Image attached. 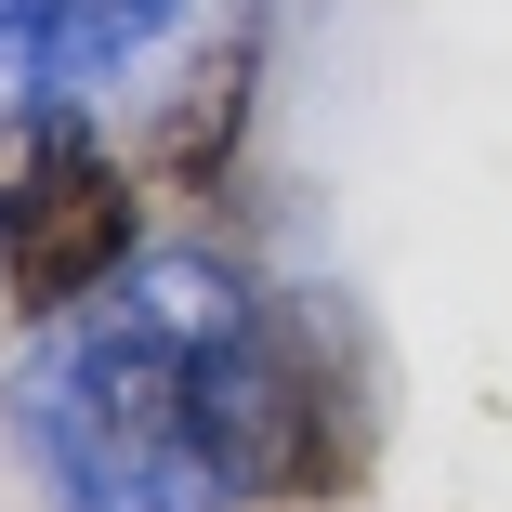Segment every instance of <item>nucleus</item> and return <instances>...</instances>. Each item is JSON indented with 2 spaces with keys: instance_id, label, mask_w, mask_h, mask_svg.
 <instances>
[{
  "instance_id": "obj_1",
  "label": "nucleus",
  "mask_w": 512,
  "mask_h": 512,
  "mask_svg": "<svg viewBox=\"0 0 512 512\" xmlns=\"http://www.w3.org/2000/svg\"><path fill=\"white\" fill-rule=\"evenodd\" d=\"M250 276L224 250H145L53 316L14 368V460L53 512H237L211 473V342L237 329Z\"/></svg>"
},
{
  "instance_id": "obj_2",
  "label": "nucleus",
  "mask_w": 512,
  "mask_h": 512,
  "mask_svg": "<svg viewBox=\"0 0 512 512\" xmlns=\"http://www.w3.org/2000/svg\"><path fill=\"white\" fill-rule=\"evenodd\" d=\"M211 473L237 512H355L381 473V329L342 289H250L211 342Z\"/></svg>"
},
{
  "instance_id": "obj_3",
  "label": "nucleus",
  "mask_w": 512,
  "mask_h": 512,
  "mask_svg": "<svg viewBox=\"0 0 512 512\" xmlns=\"http://www.w3.org/2000/svg\"><path fill=\"white\" fill-rule=\"evenodd\" d=\"M145 250H158L145 237V158H106L92 132H53L14 171V197H0V316L53 329L106 276H132Z\"/></svg>"
},
{
  "instance_id": "obj_4",
  "label": "nucleus",
  "mask_w": 512,
  "mask_h": 512,
  "mask_svg": "<svg viewBox=\"0 0 512 512\" xmlns=\"http://www.w3.org/2000/svg\"><path fill=\"white\" fill-rule=\"evenodd\" d=\"M263 53H276V14H263V0H237V27L184 66V92H171L158 132H145V184H158V197H224V184H237L250 106H263Z\"/></svg>"
},
{
  "instance_id": "obj_5",
  "label": "nucleus",
  "mask_w": 512,
  "mask_h": 512,
  "mask_svg": "<svg viewBox=\"0 0 512 512\" xmlns=\"http://www.w3.org/2000/svg\"><path fill=\"white\" fill-rule=\"evenodd\" d=\"M184 14V0H0V27H27L66 79H106V66H132L158 27Z\"/></svg>"
}]
</instances>
